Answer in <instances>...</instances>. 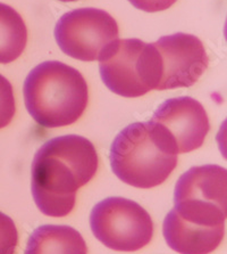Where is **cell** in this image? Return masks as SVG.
I'll list each match as a JSON object with an SVG mask.
<instances>
[{
    "label": "cell",
    "instance_id": "obj_9",
    "mask_svg": "<svg viewBox=\"0 0 227 254\" xmlns=\"http://www.w3.org/2000/svg\"><path fill=\"white\" fill-rule=\"evenodd\" d=\"M151 121L169 133L179 154L201 147L210 130L205 107L192 97L167 99L157 109Z\"/></svg>",
    "mask_w": 227,
    "mask_h": 254
},
{
    "label": "cell",
    "instance_id": "obj_14",
    "mask_svg": "<svg viewBox=\"0 0 227 254\" xmlns=\"http://www.w3.org/2000/svg\"><path fill=\"white\" fill-rule=\"evenodd\" d=\"M129 1L137 9L148 13H156V11L168 9L178 0H129Z\"/></svg>",
    "mask_w": 227,
    "mask_h": 254
},
{
    "label": "cell",
    "instance_id": "obj_10",
    "mask_svg": "<svg viewBox=\"0 0 227 254\" xmlns=\"http://www.w3.org/2000/svg\"><path fill=\"white\" fill-rule=\"evenodd\" d=\"M24 254H88L86 241L69 226L45 225L31 235Z\"/></svg>",
    "mask_w": 227,
    "mask_h": 254
},
{
    "label": "cell",
    "instance_id": "obj_13",
    "mask_svg": "<svg viewBox=\"0 0 227 254\" xmlns=\"http://www.w3.org/2000/svg\"><path fill=\"white\" fill-rule=\"evenodd\" d=\"M18 232L13 219L0 212V254H15Z\"/></svg>",
    "mask_w": 227,
    "mask_h": 254
},
{
    "label": "cell",
    "instance_id": "obj_6",
    "mask_svg": "<svg viewBox=\"0 0 227 254\" xmlns=\"http://www.w3.org/2000/svg\"><path fill=\"white\" fill-rule=\"evenodd\" d=\"M90 227L95 238L111 250L136 252L153 236V222L140 204L124 197H108L91 211Z\"/></svg>",
    "mask_w": 227,
    "mask_h": 254
},
{
    "label": "cell",
    "instance_id": "obj_5",
    "mask_svg": "<svg viewBox=\"0 0 227 254\" xmlns=\"http://www.w3.org/2000/svg\"><path fill=\"white\" fill-rule=\"evenodd\" d=\"M227 171L215 164L193 167L178 180L172 213L182 222L202 228L225 227Z\"/></svg>",
    "mask_w": 227,
    "mask_h": 254
},
{
    "label": "cell",
    "instance_id": "obj_4",
    "mask_svg": "<svg viewBox=\"0 0 227 254\" xmlns=\"http://www.w3.org/2000/svg\"><path fill=\"white\" fill-rule=\"evenodd\" d=\"M98 61L102 81L114 94L136 98L158 90L161 60L153 44L117 39L103 49Z\"/></svg>",
    "mask_w": 227,
    "mask_h": 254
},
{
    "label": "cell",
    "instance_id": "obj_11",
    "mask_svg": "<svg viewBox=\"0 0 227 254\" xmlns=\"http://www.w3.org/2000/svg\"><path fill=\"white\" fill-rule=\"evenodd\" d=\"M28 44V29L20 14L0 2V64L16 61Z\"/></svg>",
    "mask_w": 227,
    "mask_h": 254
},
{
    "label": "cell",
    "instance_id": "obj_8",
    "mask_svg": "<svg viewBox=\"0 0 227 254\" xmlns=\"http://www.w3.org/2000/svg\"><path fill=\"white\" fill-rule=\"evenodd\" d=\"M161 60L158 90L193 86L209 65L205 46L193 34L179 32L153 42Z\"/></svg>",
    "mask_w": 227,
    "mask_h": 254
},
{
    "label": "cell",
    "instance_id": "obj_7",
    "mask_svg": "<svg viewBox=\"0 0 227 254\" xmlns=\"http://www.w3.org/2000/svg\"><path fill=\"white\" fill-rule=\"evenodd\" d=\"M118 25L107 11L79 8L64 14L57 22L55 38L59 48L72 59L98 61L110 42L118 39Z\"/></svg>",
    "mask_w": 227,
    "mask_h": 254
},
{
    "label": "cell",
    "instance_id": "obj_1",
    "mask_svg": "<svg viewBox=\"0 0 227 254\" xmlns=\"http://www.w3.org/2000/svg\"><path fill=\"white\" fill-rule=\"evenodd\" d=\"M99 159L93 144L78 134L52 138L34 155L31 190L37 206L48 217L72 212L76 193L93 178Z\"/></svg>",
    "mask_w": 227,
    "mask_h": 254
},
{
    "label": "cell",
    "instance_id": "obj_3",
    "mask_svg": "<svg viewBox=\"0 0 227 254\" xmlns=\"http://www.w3.org/2000/svg\"><path fill=\"white\" fill-rule=\"evenodd\" d=\"M25 106L38 125L59 128L82 117L89 101L84 76L58 61L44 62L33 68L24 82Z\"/></svg>",
    "mask_w": 227,
    "mask_h": 254
},
{
    "label": "cell",
    "instance_id": "obj_12",
    "mask_svg": "<svg viewBox=\"0 0 227 254\" xmlns=\"http://www.w3.org/2000/svg\"><path fill=\"white\" fill-rule=\"evenodd\" d=\"M16 105L13 86L5 76L0 74V129L5 128L13 120Z\"/></svg>",
    "mask_w": 227,
    "mask_h": 254
},
{
    "label": "cell",
    "instance_id": "obj_2",
    "mask_svg": "<svg viewBox=\"0 0 227 254\" xmlns=\"http://www.w3.org/2000/svg\"><path fill=\"white\" fill-rule=\"evenodd\" d=\"M173 138L157 123L136 122L119 132L110 148L111 170L136 188H152L166 182L178 165Z\"/></svg>",
    "mask_w": 227,
    "mask_h": 254
},
{
    "label": "cell",
    "instance_id": "obj_15",
    "mask_svg": "<svg viewBox=\"0 0 227 254\" xmlns=\"http://www.w3.org/2000/svg\"><path fill=\"white\" fill-rule=\"evenodd\" d=\"M59 1H63V2H72V1H78V0H59Z\"/></svg>",
    "mask_w": 227,
    "mask_h": 254
}]
</instances>
